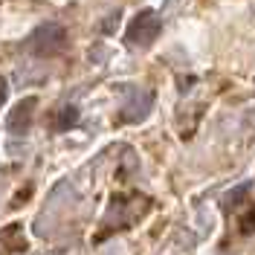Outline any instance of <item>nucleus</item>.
<instances>
[{"label": "nucleus", "instance_id": "obj_9", "mask_svg": "<svg viewBox=\"0 0 255 255\" xmlns=\"http://www.w3.org/2000/svg\"><path fill=\"white\" fill-rule=\"evenodd\" d=\"M6 96H9V84H6V79H0V108H3Z\"/></svg>", "mask_w": 255, "mask_h": 255}, {"label": "nucleus", "instance_id": "obj_5", "mask_svg": "<svg viewBox=\"0 0 255 255\" xmlns=\"http://www.w3.org/2000/svg\"><path fill=\"white\" fill-rule=\"evenodd\" d=\"M151 105H154V96L151 93L145 96V102H142V93H133V105H125V108L119 111V122H136V119L148 116Z\"/></svg>", "mask_w": 255, "mask_h": 255}, {"label": "nucleus", "instance_id": "obj_4", "mask_svg": "<svg viewBox=\"0 0 255 255\" xmlns=\"http://www.w3.org/2000/svg\"><path fill=\"white\" fill-rule=\"evenodd\" d=\"M26 250V238L20 235V223L0 229V255H15Z\"/></svg>", "mask_w": 255, "mask_h": 255}, {"label": "nucleus", "instance_id": "obj_1", "mask_svg": "<svg viewBox=\"0 0 255 255\" xmlns=\"http://www.w3.org/2000/svg\"><path fill=\"white\" fill-rule=\"evenodd\" d=\"M159 32H162V20L154 9H145L139 15L133 17L130 23H128L125 29V44L128 47H151L154 41L159 38Z\"/></svg>", "mask_w": 255, "mask_h": 255}, {"label": "nucleus", "instance_id": "obj_3", "mask_svg": "<svg viewBox=\"0 0 255 255\" xmlns=\"http://www.w3.org/2000/svg\"><path fill=\"white\" fill-rule=\"evenodd\" d=\"M35 108H38V99H35V96L17 102L15 108H12V113L6 116V130H9L12 136H23V133L29 130V125H32V113H35Z\"/></svg>", "mask_w": 255, "mask_h": 255}, {"label": "nucleus", "instance_id": "obj_7", "mask_svg": "<svg viewBox=\"0 0 255 255\" xmlns=\"http://www.w3.org/2000/svg\"><path fill=\"white\" fill-rule=\"evenodd\" d=\"M247 191H250V183H244V186H241L238 191H229V194H226V197H223V206H226V209L238 206L241 200H244V197H247Z\"/></svg>", "mask_w": 255, "mask_h": 255}, {"label": "nucleus", "instance_id": "obj_6", "mask_svg": "<svg viewBox=\"0 0 255 255\" xmlns=\"http://www.w3.org/2000/svg\"><path fill=\"white\" fill-rule=\"evenodd\" d=\"M79 108H76V105H64V108H58V111H55V116H52V128H55V130H70V128H76L79 125Z\"/></svg>", "mask_w": 255, "mask_h": 255}, {"label": "nucleus", "instance_id": "obj_2", "mask_svg": "<svg viewBox=\"0 0 255 255\" xmlns=\"http://www.w3.org/2000/svg\"><path fill=\"white\" fill-rule=\"evenodd\" d=\"M29 52L41 55V58H49V55H58L64 47H67V29L61 23H41L38 29L29 35Z\"/></svg>", "mask_w": 255, "mask_h": 255}, {"label": "nucleus", "instance_id": "obj_8", "mask_svg": "<svg viewBox=\"0 0 255 255\" xmlns=\"http://www.w3.org/2000/svg\"><path fill=\"white\" fill-rule=\"evenodd\" d=\"M241 232H244V235H253L255 232V206L241 218Z\"/></svg>", "mask_w": 255, "mask_h": 255}]
</instances>
